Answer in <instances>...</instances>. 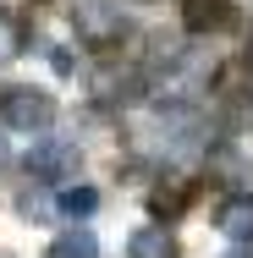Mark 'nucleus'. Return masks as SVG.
Returning <instances> with one entry per match:
<instances>
[{
	"mask_svg": "<svg viewBox=\"0 0 253 258\" xmlns=\"http://www.w3.org/2000/svg\"><path fill=\"white\" fill-rule=\"evenodd\" d=\"M0 159H6V149H0Z\"/></svg>",
	"mask_w": 253,
	"mask_h": 258,
	"instance_id": "nucleus-12",
	"label": "nucleus"
},
{
	"mask_svg": "<svg viewBox=\"0 0 253 258\" xmlns=\"http://www.w3.org/2000/svg\"><path fill=\"white\" fill-rule=\"evenodd\" d=\"M226 126H237V132H242V126H253V94H242V99L231 104V115H226Z\"/></svg>",
	"mask_w": 253,
	"mask_h": 258,
	"instance_id": "nucleus-10",
	"label": "nucleus"
},
{
	"mask_svg": "<svg viewBox=\"0 0 253 258\" xmlns=\"http://www.w3.org/2000/svg\"><path fill=\"white\" fill-rule=\"evenodd\" d=\"M11 55H22V22L11 11H0V60H11Z\"/></svg>",
	"mask_w": 253,
	"mask_h": 258,
	"instance_id": "nucleus-9",
	"label": "nucleus"
},
{
	"mask_svg": "<svg viewBox=\"0 0 253 258\" xmlns=\"http://www.w3.org/2000/svg\"><path fill=\"white\" fill-rule=\"evenodd\" d=\"M55 121V99L39 88H6L0 94V126L11 132H50Z\"/></svg>",
	"mask_w": 253,
	"mask_h": 258,
	"instance_id": "nucleus-1",
	"label": "nucleus"
},
{
	"mask_svg": "<svg viewBox=\"0 0 253 258\" xmlns=\"http://www.w3.org/2000/svg\"><path fill=\"white\" fill-rule=\"evenodd\" d=\"M50 258H99V242L88 231H66V236L50 242Z\"/></svg>",
	"mask_w": 253,
	"mask_h": 258,
	"instance_id": "nucleus-7",
	"label": "nucleus"
},
{
	"mask_svg": "<svg viewBox=\"0 0 253 258\" xmlns=\"http://www.w3.org/2000/svg\"><path fill=\"white\" fill-rule=\"evenodd\" d=\"M226 258H253V253H226Z\"/></svg>",
	"mask_w": 253,
	"mask_h": 258,
	"instance_id": "nucleus-11",
	"label": "nucleus"
},
{
	"mask_svg": "<svg viewBox=\"0 0 253 258\" xmlns=\"http://www.w3.org/2000/svg\"><path fill=\"white\" fill-rule=\"evenodd\" d=\"M99 209V192L94 187H66L61 192V214H72V220H83V214H94Z\"/></svg>",
	"mask_w": 253,
	"mask_h": 258,
	"instance_id": "nucleus-8",
	"label": "nucleus"
},
{
	"mask_svg": "<svg viewBox=\"0 0 253 258\" xmlns=\"http://www.w3.org/2000/svg\"><path fill=\"white\" fill-rule=\"evenodd\" d=\"M72 22H77V39L110 44V39H121V0H77Z\"/></svg>",
	"mask_w": 253,
	"mask_h": 258,
	"instance_id": "nucleus-2",
	"label": "nucleus"
},
{
	"mask_svg": "<svg viewBox=\"0 0 253 258\" xmlns=\"http://www.w3.org/2000/svg\"><path fill=\"white\" fill-rule=\"evenodd\" d=\"M127 258H176V236L165 225H143L127 236Z\"/></svg>",
	"mask_w": 253,
	"mask_h": 258,
	"instance_id": "nucleus-5",
	"label": "nucleus"
},
{
	"mask_svg": "<svg viewBox=\"0 0 253 258\" xmlns=\"http://www.w3.org/2000/svg\"><path fill=\"white\" fill-rule=\"evenodd\" d=\"M66 170H77V149H66V143H39L28 154V176H39V181H61Z\"/></svg>",
	"mask_w": 253,
	"mask_h": 258,
	"instance_id": "nucleus-4",
	"label": "nucleus"
},
{
	"mask_svg": "<svg viewBox=\"0 0 253 258\" xmlns=\"http://www.w3.org/2000/svg\"><path fill=\"white\" fill-rule=\"evenodd\" d=\"M182 22H187V33L226 28V22H231V6H226V0H182Z\"/></svg>",
	"mask_w": 253,
	"mask_h": 258,
	"instance_id": "nucleus-6",
	"label": "nucleus"
},
{
	"mask_svg": "<svg viewBox=\"0 0 253 258\" xmlns=\"http://www.w3.org/2000/svg\"><path fill=\"white\" fill-rule=\"evenodd\" d=\"M215 225H220V236H226V242H253V192L226 198L220 214H215Z\"/></svg>",
	"mask_w": 253,
	"mask_h": 258,
	"instance_id": "nucleus-3",
	"label": "nucleus"
}]
</instances>
